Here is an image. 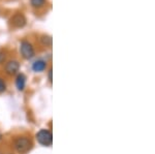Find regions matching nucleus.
<instances>
[{
  "label": "nucleus",
  "instance_id": "1",
  "mask_svg": "<svg viewBox=\"0 0 155 154\" xmlns=\"http://www.w3.org/2000/svg\"><path fill=\"white\" fill-rule=\"evenodd\" d=\"M32 144L31 140L27 136H18L15 139L14 141V147L16 149V151L20 154H26L29 152L32 149Z\"/></svg>",
  "mask_w": 155,
  "mask_h": 154
},
{
  "label": "nucleus",
  "instance_id": "2",
  "mask_svg": "<svg viewBox=\"0 0 155 154\" xmlns=\"http://www.w3.org/2000/svg\"><path fill=\"white\" fill-rule=\"evenodd\" d=\"M20 53L25 60H30L35 56V50H34L33 44L30 41L23 39L20 43Z\"/></svg>",
  "mask_w": 155,
  "mask_h": 154
},
{
  "label": "nucleus",
  "instance_id": "3",
  "mask_svg": "<svg viewBox=\"0 0 155 154\" xmlns=\"http://www.w3.org/2000/svg\"><path fill=\"white\" fill-rule=\"evenodd\" d=\"M36 140L37 142L45 147H50L53 143V135L52 131L49 129H41L36 133Z\"/></svg>",
  "mask_w": 155,
  "mask_h": 154
},
{
  "label": "nucleus",
  "instance_id": "4",
  "mask_svg": "<svg viewBox=\"0 0 155 154\" xmlns=\"http://www.w3.org/2000/svg\"><path fill=\"white\" fill-rule=\"evenodd\" d=\"M11 25L15 28H23L27 24V19L22 12H16L14 16L9 19Z\"/></svg>",
  "mask_w": 155,
  "mask_h": 154
},
{
  "label": "nucleus",
  "instance_id": "5",
  "mask_svg": "<svg viewBox=\"0 0 155 154\" xmlns=\"http://www.w3.org/2000/svg\"><path fill=\"white\" fill-rule=\"evenodd\" d=\"M20 70V62L18 60H8L5 63V66H4V71H5L6 74L8 76H15L19 73Z\"/></svg>",
  "mask_w": 155,
  "mask_h": 154
},
{
  "label": "nucleus",
  "instance_id": "6",
  "mask_svg": "<svg viewBox=\"0 0 155 154\" xmlns=\"http://www.w3.org/2000/svg\"><path fill=\"white\" fill-rule=\"evenodd\" d=\"M47 66H48V62L45 59H37L32 63V70L34 73H42L47 69Z\"/></svg>",
  "mask_w": 155,
  "mask_h": 154
},
{
  "label": "nucleus",
  "instance_id": "7",
  "mask_svg": "<svg viewBox=\"0 0 155 154\" xmlns=\"http://www.w3.org/2000/svg\"><path fill=\"white\" fill-rule=\"evenodd\" d=\"M26 82H27V78L24 74L20 73L17 74L16 78V87L19 91H23L26 87Z\"/></svg>",
  "mask_w": 155,
  "mask_h": 154
},
{
  "label": "nucleus",
  "instance_id": "8",
  "mask_svg": "<svg viewBox=\"0 0 155 154\" xmlns=\"http://www.w3.org/2000/svg\"><path fill=\"white\" fill-rule=\"evenodd\" d=\"M39 41H41V44L45 47H52V44H53L52 36L48 35V34H44V35H41V38H39Z\"/></svg>",
  "mask_w": 155,
  "mask_h": 154
},
{
  "label": "nucleus",
  "instance_id": "9",
  "mask_svg": "<svg viewBox=\"0 0 155 154\" xmlns=\"http://www.w3.org/2000/svg\"><path fill=\"white\" fill-rule=\"evenodd\" d=\"M47 0H30V5L33 8H41L47 4Z\"/></svg>",
  "mask_w": 155,
  "mask_h": 154
},
{
  "label": "nucleus",
  "instance_id": "10",
  "mask_svg": "<svg viewBox=\"0 0 155 154\" xmlns=\"http://www.w3.org/2000/svg\"><path fill=\"white\" fill-rule=\"evenodd\" d=\"M6 90V83L2 78H0V93H3Z\"/></svg>",
  "mask_w": 155,
  "mask_h": 154
},
{
  "label": "nucleus",
  "instance_id": "11",
  "mask_svg": "<svg viewBox=\"0 0 155 154\" xmlns=\"http://www.w3.org/2000/svg\"><path fill=\"white\" fill-rule=\"evenodd\" d=\"M5 53L2 51H0V63H2V62L4 61V59H5Z\"/></svg>",
  "mask_w": 155,
  "mask_h": 154
},
{
  "label": "nucleus",
  "instance_id": "12",
  "mask_svg": "<svg viewBox=\"0 0 155 154\" xmlns=\"http://www.w3.org/2000/svg\"><path fill=\"white\" fill-rule=\"evenodd\" d=\"M52 73H53V70H52V68H50L48 70V78H49V81L52 83Z\"/></svg>",
  "mask_w": 155,
  "mask_h": 154
},
{
  "label": "nucleus",
  "instance_id": "13",
  "mask_svg": "<svg viewBox=\"0 0 155 154\" xmlns=\"http://www.w3.org/2000/svg\"><path fill=\"white\" fill-rule=\"evenodd\" d=\"M2 139V133H1V131H0V140Z\"/></svg>",
  "mask_w": 155,
  "mask_h": 154
}]
</instances>
